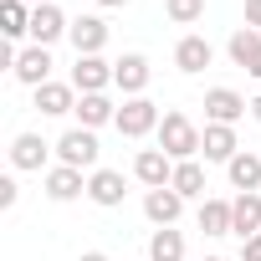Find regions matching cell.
<instances>
[{"label":"cell","instance_id":"2","mask_svg":"<svg viewBox=\"0 0 261 261\" xmlns=\"http://www.w3.org/2000/svg\"><path fill=\"white\" fill-rule=\"evenodd\" d=\"M159 123H164V118H159V108H154L149 97H123L113 128H118L123 139H149V134H159Z\"/></svg>","mask_w":261,"mask_h":261},{"label":"cell","instance_id":"13","mask_svg":"<svg viewBox=\"0 0 261 261\" xmlns=\"http://www.w3.org/2000/svg\"><path fill=\"white\" fill-rule=\"evenodd\" d=\"M16 77H21L26 87H46V82H51V51H46V46H26V51L16 57Z\"/></svg>","mask_w":261,"mask_h":261},{"label":"cell","instance_id":"14","mask_svg":"<svg viewBox=\"0 0 261 261\" xmlns=\"http://www.w3.org/2000/svg\"><path fill=\"white\" fill-rule=\"evenodd\" d=\"M77 87L72 82H46V87H36V108L46 113V118H62V113H77Z\"/></svg>","mask_w":261,"mask_h":261},{"label":"cell","instance_id":"3","mask_svg":"<svg viewBox=\"0 0 261 261\" xmlns=\"http://www.w3.org/2000/svg\"><path fill=\"white\" fill-rule=\"evenodd\" d=\"M57 159L67 169H97V134L92 128H67L57 139Z\"/></svg>","mask_w":261,"mask_h":261},{"label":"cell","instance_id":"33","mask_svg":"<svg viewBox=\"0 0 261 261\" xmlns=\"http://www.w3.org/2000/svg\"><path fill=\"white\" fill-rule=\"evenodd\" d=\"M97 6H128V0H97Z\"/></svg>","mask_w":261,"mask_h":261},{"label":"cell","instance_id":"27","mask_svg":"<svg viewBox=\"0 0 261 261\" xmlns=\"http://www.w3.org/2000/svg\"><path fill=\"white\" fill-rule=\"evenodd\" d=\"M16 200H21V185H16V179L6 174V179H0V210H11Z\"/></svg>","mask_w":261,"mask_h":261},{"label":"cell","instance_id":"21","mask_svg":"<svg viewBox=\"0 0 261 261\" xmlns=\"http://www.w3.org/2000/svg\"><path fill=\"white\" fill-rule=\"evenodd\" d=\"M225 174H230V185L246 195V190H261V154H251V149H241L230 164H225Z\"/></svg>","mask_w":261,"mask_h":261},{"label":"cell","instance_id":"4","mask_svg":"<svg viewBox=\"0 0 261 261\" xmlns=\"http://www.w3.org/2000/svg\"><path fill=\"white\" fill-rule=\"evenodd\" d=\"M149 57H139V51H128V57H118L113 62V87H123V97H144V87H149Z\"/></svg>","mask_w":261,"mask_h":261},{"label":"cell","instance_id":"32","mask_svg":"<svg viewBox=\"0 0 261 261\" xmlns=\"http://www.w3.org/2000/svg\"><path fill=\"white\" fill-rule=\"evenodd\" d=\"M26 6H31V11H36V6H57V0H26Z\"/></svg>","mask_w":261,"mask_h":261},{"label":"cell","instance_id":"12","mask_svg":"<svg viewBox=\"0 0 261 261\" xmlns=\"http://www.w3.org/2000/svg\"><path fill=\"white\" fill-rule=\"evenodd\" d=\"M200 154H205L210 164H230V159L241 154L236 128H225V123H205V144H200Z\"/></svg>","mask_w":261,"mask_h":261},{"label":"cell","instance_id":"26","mask_svg":"<svg viewBox=\"0 0 261 261\" xmlns=\"http://www.w3.org/2000/svg\"><path fill=\"white\" fill-rule=\"evenodd\" d=\"M164 11H169L174 26H195L205 16V0H164Z\"/></svg>","mask_w":261,"mask_h":261},{"label":"cell","instance_id":"22","mask_svg":"<svg viewBox=\"0 0 261 261\" xmlns=\"http://www.w3.org/2000/svg\"><path fill=\"white\" fill-rule=\"evenodd\" d=\"M169 190H174L179 200H205V169H200L195 159L174 164V179H169Z\"/></svg>","mask_w":261,"mask_h":261},{"label":"cell","instance_id":"24","mask_svg":"<svg viewBox=\"0 0 261 261\" xmlns=\"http://www.w3.org/2000/svg\"><path fill=\"white\" fill-rule=\"evenodd\" d=\"M0 31H6L11 41L31 36V6H26V0H6V6H0Z\"/></svg>","mask_w":261,"mask_h":261},{"label":"cell","instance_id":"20","mask_svg":"<svg viewBox=\"0 0 261 261\" xmlns=\"http://www.w3.org/2000/svg\"><path fill=\"white\" fill-rule=\"evenodd\" d=\"M179 210H185V200H179V195H174L169 185H164V190H149V195H144V215H149V220H154L159 230H164V225H174V220H179Z\"/></svg>","mask_w":261,"mask_h":261},{"label":"cell","instance_id":"6","mask_svg":"<svg viewBox=\"0 0 261 261\" xmlns=\"http://www.w3.org/2000/svg\"><path fill=\"white\" fill-rule=\"evenodd\" d=\"M67 36H72L77 57H102V46H108V21H102V16H77Z\"/></svg>","mask_w":261,"mask_h":261},{"label":"cell","instance_id":"9","mask_svg":"<svg viewBox=\"0 0 261 261\" xmlns=\"http://www.w3.org/2000/svg\"><path fill=\"white\" fill-rule=\"evenodd\" d=\"M123 195H128V185H123L118 169H92V174H87V200H92V205L113 210V205H123Z\"/></svg>","mask_w":261,"mask_h":261},{"label":"cell","instance_id":"34","mask_svg":"<svg viewBox=\"0 0 261 261\" xmlns=\"http://www.w3.org/2000/svg\"><path fill=\"white\" fill-rule=\"evenodd\" d=\"M205 261H225V256H205Z\"/></svg>","mask_w":261,"mask_h":261},{"label":"cell","instance_id":"25","mask_svg":"<svg viewBox=\"0 0 261 261\" xmlns=\"http://www.w3.org/2000/svg\"><path fill=\"white\" fill-rule=\"evenodd\" d=\"M200 230L205 236H230V200H205L200 205Z\"/></svg>","mask_w":261,"mask_h":261},{"label":"cell","instance_id":"10","mask_svg":"<svg viewBox=\"0 0 261 261\" xmlns=\"http://www.w3.org/2000/svg\"><path fill=\"white\" fill-rule=\"evenodd\" d=\"M72 31V21L57 11V6H36L31 11V46H51L57 36H67Z\"/></svg>","mask_w":261,"mask_h":261},{"label":"cell","instance_id":"11","mask_svg":"<svg viewBox=\"0 0 261 261\" xmlns=\"http://www.w3.org/2000/svg\"><path fill=\"white\" fill-rule=\"evenodd\" d=\"M108 82H113V62H102V57H77V67H72V87H77V92H108Z\"/></svg>","mask_w":261,"mask_h":261},{"label":"cell","instance_id":"15","mask_svg":"<svg viewBox=\"0 0 261 261\" xmlns=\"http://www.w3.org/2000/svg\"><path fill=\"white\" fill-rule=\"evenodd\" d=\"M225 51H230V62H236V67H246L251 77H261V31L241 26V31L230 36V46H225Z\"/></svg>","mask_w":261,"mask_h":261},{"label":"cell","instance_id":"28","mask_svg":"<svg viewBox=\"0 0 261 261\" xmlns=\"http://www.w3.org/2000/svg\"><path fill=\"white\" fill-rule=\"evenodd\" d=\"M241 261H261V236H251V241H241Z\"/></svg>","mask_w":261,"mask_h":261},{"label":"cell","instance_id":"16","mask_svg":"<svg viewBox=\"0 0 261 261\" xmlns=\"http://www.w3.org/2000/svg\"><path fill=\"white\" fill-rule=\"evenodd\" d=\"M210 62H215V46H210L205 36H185V41L174 46V67H179V72H190V77H195V72H205Z\"/></svg>","mask_w":261,"mask_h":261},{"label":"cell","instance_id":"29","mask_svg":"<svg viewBox=\"0 0 261 261\" xmlns=\"http://www.w3.org/2000/svg\"><path fill=\"white\" fill-rule=\"evenodd\" d=\"M246 26L261 31V0H246Z\"/></svg>","mask_w":261,"mask_h":261},{"label":"cell","instance_id":"23","mask_svg":"<svg viewBox=\"0 0 261 261\" xmlns=\"http://www.w3.org/2000/svg\"><path fill=\"white\" fill-rule=\"evenodd\" d=\"M149 261H185V236H179L174 225L154 230V241H149Z\"/></svg>","mask_w":261,"mask_h":261},{"label":"cell","instance_id":"8","mask_svg":"<svg viewBox=\"0 0 261 261\" xmlns=\"http://www.w3.org/2000/svg\"><path fill=\"white\" fill-rule=\"evenodd\" d=\"M246 113V97L236 92V87H210L205 92V118L210 123H225V128H236V118Z\"/></svg>","mask_w":261,"mask_h":261},{"label":"cell","instance_id":"19","mask_svg":"<svg viewBox=\"0 0 261 261\" xmlns=\"http://www.w3.org/2000/svg\"><path fill=\"white\" fill-rule=\"evenodd\" d=\"M46 195H51L57 205H67V200H77V195H87V179H82V169H67V164H57V169H46Z\"/></svg>","mask_w":261,"mask_h":261},{"label":"cell","instance_id":"7","mask_svg":"<svg viewBox=\"0 0 261 261\" xmlns=\"http://www.w3.org/2000/svg\"><path fill=\"white\" fill-rule=\"evenodd\" d=\"M230 236H241V241L261 236V195L256 190H246V195L230 200Z\"/></svg>","mask_w":261,"mask_h":261},{"label":"cell","instance_id":"30","mask_svg":"<svg viewBox=\"0 0 261 261\" xmlns=\"http://www.w3.org/2000/svg\"><path fill=\"white\" fill-rule=\"evenodd\" d=\"M77 261H108V256H102V251H87V256H77Z\"/></svg>","mask_w":261,"mask_h":261},{"label":"cell","instance_id":"18","mask_svg":"<svg viewBox=\"0 0 261 261\" xmlns=\"http://www.w3.org/2000/svg\"><path fill=\"white\" fill-rule=\"evenodd\" d=\"M46 154H51V144H46L41 134H16V139H11V164H16V169H41Z\"/></svg>","mask_w":261,"mask_h":261},{"label":"cell","instance_id":"31","mask_svg":"<svg viewBox=\"0 0 261 261\" xmlns=\"http://www.w3.org/2000/svg\"><path fill=\"white\" fill-rule=\"evenodd\" d=\"M251 113H256V123H261V92H256V102H251Z\"/></svg>","mask_w":261,"mask_h":261},{"label":"cell","instance_id":"5","mask_svg":"<svg viewBox=\"0 0 261 261\" xmlns=\"http://www.w3.org/2000/svg\"><path fill=\"white\" fill-rule=\"evenodd\" d=\"M134 179L149 185V190H164V185L174 179V159H169L164 149H139V159H134Z\"/></svg>","mask_w":261,"mask_h":261},{"label":"cell","instance_id":"1","mask_svg":"<svg viewBox=\"0 0 261 261\" xmlns=\"http://www.w3.org/2000/svg\"><path fill=\"white\" fill-rule=\"evenodd\" d=\"M200 144H205V128H195L185 113H164V123H159V149H164L174 164L195 159V154H200Z\"/></svg>","mask_w":261,"mask_h":261},{"label":"cell","instance_id":"17","mask_svg":"<svg viewBox=\"0 0 261 261\" xmlns=\"http://www.w3.org/2000/svg\"><path fill=\"white\" fill-rule=\"evenodd\" d=\"M77 118H82V128L118 123V102H113L108 92H82V97H77Z\"/></svg>","mask_w":261,"mask_h":261}]
</instances>
